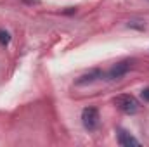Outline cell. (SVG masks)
<instances>
[{
  "instance_id": "obj_1",
  "label": "cell",
  "mask_w": 149,
  "mask_h": 147,
  "mask_svg": "<svg viewBox=\"0 0 149 147\" xmlns=\"http://www.w3.org/2000/svg\"><path fill=\"white\" fill-rule=\"evenodd\" d=\"M113 102H114V106H116L118 109L121 111V112H125V114H135L137 109H139L137 99H135L134 95H128V94H123V95L114 97Z\"/></svg>"
},
{
  "instance_id": "obj_2",
  "label": "cell",
  "mask_w": 149,
  "mask_h": 147,
  "mask_svg": "<svg viewBox=\"0 0 149 147\" xmlns=\"http://www.w3.org/2000/svg\"><path fill=\"white\" fill-rule=\"evenodd\" d=\"M81 123L88 132H94L99 126V111L95 107H85L81 111Z\"/></svg>"
},
{
  "instance_id": "obj_3",
  "label": "cell",
  "mask_w": 149,
  "mask_h": 147,
  "mask_svg": "<svg viewBox=\"0 0 149 147\" xmlns=\"http://www.w3.org/2000/svg\"><path fill=\"white\" fill-rule=\"evenodd\" d=\"M132 64H134V61H121V62L114 64L109 69V73H108V80H120L121 76H125L130 71Z\"/></svg>"
},
{
  "instance_id": "obj_4",
  "label": "cell",
  "mask_w": 149,
  "mask_h": 147,
  "mask_svg": "<svg viewBox=\"0 0 149 147\" xmlns=\"http://www.w3.org/2000/svg\"><path fill=\"white\" fill-rule=\"evenodd\" d=\"M118 144L123 147H139L141 146V142L132 135V133H128V132H125V130H120L118 132Z\"/></svg>"
},
{
  "instance_id": "obj_5",
  "label": "cell",
  "mask_w": 149,
  "mask_h": 147,
  "mask_svg": "<svg viewBox=\"0 0 149 147\" xmlns=\"http://www.w3.org/2000/svg\"><path fill=\"white\" fill-rule=\"evenodd\" d=\"M99 78H102V71H101V69H92L90 73L80 76V78L76 80V85H87V83H92V81H95V80H99Z\"/></svg>"
},
{
  "instance_id": "obj_6",
  "label": "cell",
  "mask_w": 149,
  "mask_h": 147,
  "mask_svg": "<svg viewBox=\"0 0 149 147\" xmlns=\"http://www.w3.org/2000/svg\"><path fill=\"white\" fill-rule=\"evenodd\" d=\"M10 43V35L5 30H0V45H9Z\"/></svg>"
},
{
  "instance_id": "obj_7",
  "label": "cell",
  "mask_w": 149,
  "mask_h": 147,
  "mask_svg": "<svg viewBox=\"0 0 149 147\" xmlns=\"http://www.w3.org/2000/svg\"><path fill=\"white\" fill-rule=\"evenodd\" d=\"M141 95H142V99H144L146 102H149V87H148V88H144V90L141 92Z\"/></svg>"
}]
</instances>
